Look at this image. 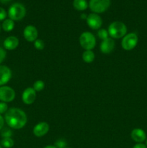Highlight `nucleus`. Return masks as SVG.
Masks as SVG:
<instances>
[{"mask_svg": "<svg viewBox=\"0 0 147 148\" xmlns=\"http://www.w3.org/2000/svg\"><path fill=\"white\" fill-rule=\"evenodd\" d=\"M131 139L136 143H143L146 140V134L142 129L135 128L131 133Z\"/></svg>", "mask_w": 147, "mask_h": 148, "instance_id": "obj_14", "label": "nucleus"}, {"mask_svg": "<svg viewBox=\"0 0 147 148\" xmlns=\"http://www.w3.org/2000/svg\"><path fill=\"white\" fill-rule=\"evenodd\" d=\"M12 0H0V1H1V3H2V4H7V3L10 2Z\"/></svg>", "mask_w": 147, "mask_h": 148, "instance_id": "obj_30", "label": "nucleus"}, {"mask_svg": "<svg viewBox=\"0 0 147 148\" xmlns=\"http://www.w3.org/2000/svg\"><path fill=\"white\" fill-rule=\"evenodd\" d=\"M115 40L112 38H108L105 40H102L99 46V49L102 53L105 54H109L112 53V51L115 49Z\"/></svg>", "mask_w": 147, "mask_h": 148, "instance_id": "obj_12", "label": "nucleus"}, {"mask_svg": "<svg viewBox=\"0 0 147 148\" xmlns=\"http://www.w3.org/2000/svg\"><path fill=\"white\" fill-rule=\"evenodd\" d=\"M33 89L36 92H40L43 90L45 88V82L42 80H37L33 84Z\"/></svg>", "mask_w": 147, "mask_h": 148, "instance_id": "obj_20", "label": "nucleus"}, {"mask_svg": "<svg viewBox=\"0 0 147 148\" xmlns=\"http://www.w3.org/2000/svg\"><path fill=\"white\" fill-rule=\"evenodd\" d=\"M73 6L78 11H84L89 7V4L86 0H74Z\"/></svg>", "mask_w": 147, "mask_h": 148, "instance_id": "obj_16", "label": "nucleus"}, {"mask_svg": "<svg viewBox=\"0 0 147 148\" xmlns=\"http://www.w3.org/2000/svg\"><path fill=\"white\" fill-rule=\"evenodd\" d=\"M23 36L28 42H34L38 37V31L33 25H27L23 30Z\"/></svg>", "mask_w": 147, "mask_h": 148, "instance_id": "obj_9", "label": "nucleus"}, {"mask_svg": "<svg viewBox=\"0 0 147 148\" xmlns=\"http://www.w3.org/2000/svg\"><path fill=\"white\" fill-rule=\"evenodd\" d=\"M7 14L10 19L13 21H20L25 17L26 9L24 6L20 3H14L9 8Z\"/></svg>", "mask_w": 147, "mask_h": 148, "instance_id": "obj_3", "label": "nucleus"}, {"mask_svg": "<svg viewBox=\"0 0 147 148\" xmlns=\"http://www.w3.org/2000/svg\"><path fill=\"white\" fill-rule=\"evenodd\" d=\"M110 4V0H89V7L93 13L100 14L107 11Z\"/></svg>", "mask_w": 147, "mask_h": 148, "instance_id": "obj_5", "label": "nucleus"}, {"mask_svg": "<svg viewBox=\"0 0 147 148\" xmlns=\"http://www.w3.org/2000/svg\"><path fill=\"white\" fill-rule=\"evenodd\" d=\"M4 121L10 128L20 130L26 125L27 116L25 112L18 108H10L4 114Z\"/></svg>", "mask_w": 147, "mask_h": 148, "instance_id": "obj_1", "label": "nucleus"}, {"mask_svg": "<svg viewBox=\"0 0 147 148\" xmlns=\"http://www.w3.org/2000/svg\"><path fill=\"white\" fill-rule=\"evenodd\" d=\"M15 91L11 87L6 86V85L0 87V101L1 102H12L15 98Z\"/></svg>", "mask_w": 147, "mask_h": 148, "instance_id": "obj_7", "label": "nucleus"}, {"mask_svg": "<svg viewBox=\"0 0 147 148\" xmlns=\"http://www.w3.org/2000/svg\"><path fill=\"white\" fill-rule=\"evenodd\" d=\"M138 42V37L136 33H130L122 38L121 46L125 51H131L137 46Z\"/></svg>", "mask_w": 147, "mask_h": 148, "instance_id": "obj_6", "label": "nucleus"}, {"mask_svg": "<svg viewBox=\"0 0 147 148\" xmlns=\"http://www.w3.org/2000/svg\"><path fill=\"white\" fill-rule=\"evenodd\" d=\"M6 56H7V52L4 49L0 46V65L5 59Z\"/></svg>", "mask_w": 147, "mask_h": 148, "instance_id": "obj_26", "label": "nucleus"}, {"mask_svg": "<svg viewBox=\"0 0 147 148\" xmlns=\"http://www.w3.org/2000/svg\"><path fill=\"white\" fill-rule=\"evenodd\" d=\"M1 135L3 138L11 137L12 136V132L9 129H2L1 132Z\"/></svg>", "mask_w": 147, "mask_h": 148, "instance_id": "obj_23", "label": "nucleus"}, {"mask_svg": "<svg viewBox=\"0 0 147 148\" xmlns=\"http://www.w3.org/2000/svg\"><path fill=\"white\" fill-rule=\"evenodd\" d=\"M12 76V72L10 67L5 65H0V87L8 83Z\"/></svg>", "mask_w": 147, "mask_h": 148, "instance_id": "obj_10", "label": "nucleus"}, {"mask_svg": "<svg viewBox=\"0 0 147 148\" xmlns=\"http://www.w3.org/2000/svg\"><path fill=\"white\" fill-rule=\"evenodd\" d=\"M54 145L57 148H65L66 147V142L63 139H60L55 143Z\"/></svg>", "mask_w": 147, "mask_h": 148, "instance_id": "obj_24", "label": "nucleus"}, {"mask_svg": "<svg viewBox=\"0 0 147 148\" xmlns=\"http://www.w3.org/2000/svg\"><path fill=\"white\" fill-rule=\"evenodd\" d=\"M133 148H147V147L146 146V145L143 144V143H137L133 147Z\"/></svg>", "mask_w": 147, "mask_h": 148, "instance_id": "obj_29", "label": "nucleus"}, {"mask_svg": "<svg viewBox=\"0 0 147 148\" xmlns=\"http://www.w3.org/2000/svg\"><path fill=\"white\" fill-rule=\"evenodd\" d=\"M34 46L37 50H43L45 48V43L43 40L41 39L37 38L34 41Z\"/></svg>", "mask_w": 147, "mask_h": 148, "instance_id": "obj_22", "label": "nucleus"}, {"mask_svg": "<svg viewBox=\"0 0 147 148\" xmlns=\"http://www.w3.org/2000/svg\"><path fill=\"white\" fill-rule=\"evenodd\" d=\"M8 105L7 103L0 102V114H5V113L8 111Z\"/></svg>", "mask_w": 147, "mask_h": 148, "instance_id": "obj_25", "label": "nucleus"}, {"mask_svg": "<svg viewBox=\"0 0 147 148\" xmlns=\"http://www.w3.org/2000/svg\"><path fill=\"white\" fill-rule=\"evenodd\" d=\"M0 31H1V25H0Z\"/></svg>", "mask_w": 147, "mask_h": 148, "instance_id": "obj_36", "label": "nucleus"}, {"mask_svg": "<svg viewBox=\"0 0 147 148\" xmlns=\"http://www.w3.org/2000/svg\"><path fill=\"white\" fill-rule=\"evenodd\" d=\"M0 145L2 147L11 148L14 146V140L11 137H6V138H2V140L0 142Z\"/></svg>", "mask_w": 147, "mask_h": 148, "instance_id": "obj_19", "label": "nucleus"}, {"mask_svg": "<svg viewBox=\"0 0 147 148\" xmlns=\"http://www.w3.org/2000/svg\"><path fill=\"white\" fill-rule=\"evenodd\" d=\"M19 43H20V41H19L18 38L14 36H10L4 40L3 46L5 50L12 51L18 47Z\"/></svg>", "mask_w": 147, "mask_h": 148, "instance_id": "obj_15", "label": "nucleus"}, {"mask_svg": "<svg viewBox=\"0 0 147 148\" xmlns=\"http://www.w3.org/2000/svg\"><path fill=\"white\" fill-rule=\"evenodd\" d=\"M86 23L92 30H99L102 25V20L99 14L92 12L86 17Z\"/></svg>", "mask_w": 147, "mask_h": 148, "instance_id": "obj_8", "label": "nucleus"}, {"mask_svg": "<svg viewBox=\"0 0 147 148\" xmlns=\"http://www.w3.org/2000/svg\"><path fill=\"white\" fill-rule=\"evenodd\" d=\"M0 148H3L2 147H1V145H0Z\"/></svg>", "mask_w": 147, "mask_h": 148, "instance_id": "obj_34", "label": "nucleus"}, {"mask_svg": "<svg viewBox=\"0 0 147 148\" xmlns=\"http://www.w3.org/2000/svg\"><path fill=\"white\" fill-rule=\"evenodd\" d=\"M81 17H82V19H86V17H87V16H86L85 14H82V15H81Z\"/></svg>", "mask_w": 147, "mask_h": 148, "instance_id": "obj_32", "label": "nucleus"}, {"mask_svg": "<svg viewBox=\"0 0 147 148\" xmlns=\"http://www.w3.org/2000/svg\"><path fill=\"white\" fill-rule=\"evenodd\" d=\"M36 96V91L33 89V88H27L23 91L22 100L26 105H31L35 101Z\"/></svg>", "mask_w": 147, "mask_h": 148, "instance_id": "obj_11", "label": "nucleus"}, {"mask_svg": "<svg viewBox=\"0 0 147 148\" xmlns=\"http://www.w3.org/2000/svg\"><path fill=\"white\" fill-rule=\"evenodd\" d=\"M14 27V21H13L11 19H5L3 21L1 25V28L6 32H10L13 30Z\"/></svg>", "mask_w": 147, "mask_h": 148, "instance_id": "obj_18", "label": "nucleus"}, {"mask_svg": "<svg viewBox=\"0 0 147 148\" xmlns=\"http://www.w3.org/2000/svg\"><path fill=\"white\" fill-rule=\"evenodd\" d=\"M97 36L99 37V39L103 40L109 38V33H108V30H105V29L100 28L97 31Z\"/></svg>", "mask_w": 147, "mask_h": 148, "instance_id": "obj_21", "label": "nucleus"}, {"mask_svg": "<svg viewBox=\"0 0 147 148\" xmlns=\"http://www.w3.org/2000/svg\"><path fill=\"white\" fill-rule=\"evenodd\" d=\"M65 148H71V147H65Z\"/></svg>", "mask_w": 147, "mask_h": 148, "instance_id": "obj_35", "label": "nucleus"}, {"mask_svg": "<svg viewBox=\"0 0 147 148\" xmlns=\"http://www.w3.org/2000/svg\"><path fill=\"white\" fill-rule=\"evenodd\" d=\"M4 122H5V121H4V118L1 115V114H0V131H1V130L3 129V127H4Z\"/></svg>", "mask_w": 147, "mask_h": 148, "instance_id": "obj_28", "label": "nucleus"}, {"mask_svg": "<svg viewBox=\"0 0 147 148\" xmlns=\"http://www.w3.org/2000/svg\"><path fill=\"white\" fill-rule=\"evenodd\" d=\"M7 16V13L6 10L2 7H0V21H2L6 19Z\"/></svg>", "mask_w": 147, "mask_h": 148, "instance_id": "obj_27", "label": "nucleus"}, {"mask_svg": "<svg viewBox=\"0 0 147 148\" xmlns=\"http://www.w3.org/2000/svg\"><path fill=\"white\" fill-rule=\"evenodd\" d=\"M43 148H57L55 145H47Z\"/></svg>", "mask_w": 147, "mask_h": 148, "instance_id": "obj_31", "label": "nucleus"}, {"mask_svg": "<svg viewBox=\"0 0 147 148\" xmlns=\"http://www.w3.org/2000/svg\"><path fill=\"white\" fill-rule=\"evenodd\" d=\"M80 46L84 50H92L96 46V38L90 32H83L79 36Z\"/></svg>", "mask_w": 147, "mask_h": 148, "instance_id": "obj_4", "label": "nucleus"}, {"mask_svg": "<svg viewBox=\"0 0 147 148\" xmlns=\"http://www.w3.org/2000/svg\"><path fill=\"white\" fill-rule=\"evenodd\" d=\"M108 31L109 33V36L112 38H122L127 34V26L122 22H112L108 27Z\"/></svg>", "mask_w": 147, "mask_h": 148, "instance_id": "obj_2", "label": "nucleus"}, {"mask_svg": "<svg viewBox=\"0 0 147 148\" xmlns=\"http://www.w3.org/2000/svg\"><path fill=\"white\" fill-rule=\"evenodd\" d=\"M49 130H50L49 124L47 122L43 121V122L38 123L35 126L33 132L35 137H41L46 135L48 132Z\"/></svg>", "mask_w": 147, "mask_h": 148, "instance_id": "obj_13", "label": "nucleus"}, {"mask_svg": "<svg viewBox=\"0 0 147 148\" xmlns=\"http://www.w3.org/2000/svg\"><path fill=\"white\" fill-rule=\"evenodd\" d=\"M146 146L147 147V138H146Z\"/></svg>", "mask_w": 147, "mask_h": 148, "instance_id": "obj_33", "label": "nucleus"}, {"mask_svg": "<svg viewBox=\"0 0 147 148\" xmlns=\"http://www.w3.org/2000/svg\"><path fill=\"white\" fill-rule=\"evenodd\" d=\"M95 59V54L92 50H85L82 53V59L85 63H92Z\"/></svg>", "mask_w": 147, "mask_h": 148, "instance_id": "obj_17", "label": "nucleus"}]
</instances>
